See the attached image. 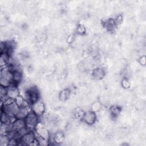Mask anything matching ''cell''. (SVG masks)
<instances>
[{"label":"cell","mask_w":146,"mask_h":146,"mask_svg":"<svg viewBox=\"0 0 146 146\" xmlns=\"http://www.w3.org/2000/svg\"><path fill=\"white\" fill-rule=\"evenodd\" d=\"M1 67L0 73L1 86L7 87L13 83V73L7 67Z\"/></svg>","instance_id":"cell-1"},{"label":"cell","mask_w":146,"mask_h":146,"mask_svg":"<svg viewBox=\"0 0 146 146\" xmlns=\"http://www.w3.org/2000/svg\"><path fill=\"white\" fill-rule=\"evenodd\" d=\"M19 110V107L16 103L15 101L7 104L2 105V110L3 112L6 113L10 117H16V115Z\"/></svg>","instance_id":"cell-2"},{"label":"cell","mask_w":146,"mask_h":146,"mask_svg":"<svg viewBox=\"0 0 146 146\" xmlns=\"http://www.w3.org/2000/svg\"><path fill=\"white\" fill-rule=\"evenodd\" d=\"M38 115L31 111L24 119L26 127L30 131L35 128L38 124Z\"/></svg>","instance_id":"cell-3"},{"label":"cell","mask_w":146,"mask_h":146,"mask_svg":"<svg viewBox=\"0 0 146 146\" xmlns=\"http://www.w3.org/2000/svg\"><path fill=\"white\" fill-rule=\"evenodd\" d=\"M25 100L30 103H33L38 100L39 95L38 90L35 87H31L25 93Z\"/></svg>","instance_id":"cell-4"},{"label":"cell","mask_w":146,"mask_h":146,"mask_svg":"<svg viewBox=\"0 0 146 146\" xmlns=\"http://www.w3.org/2000/svg\"><path fill=\"white\" fill-rule=\"evenodd\" d=\"M35 140V137L34 133L31 131H29L21 137L19 141L22 145H31Z\"/></svg>","instance_id":"cell-5"},{"label":"cell","mask_w":146,"mask_h":146,"mask_svg":"<svg viewBox=\"0 0 146 146\" xmlns=\"http://www.w3.org/2000/svg\"><path fill=\"white\" fill-rule=\"evenodd\" d=\"M31 111L38 116L42 115L45 111V107L44 104L38 100L32 103Z\"/></svg>","instance_id":"cell-6"},{"label":"cell","mask_w":146,"mask_h":146,"mask_svg":"<svg viewBox=\"0 0 146 146\" xmlns=\"http://www.w3.org/2000/svg\"><path fill=\"white\" fill-rule=\"evenodd\" d=\"M82 119L87 124L92 125L95 123L96 119V116L94 112L87 111L84 113Z\"/></svg>","instance_id":"cell-7"},{"label":"cell","mask_w":146,"mask_h":146,"mask_svg":"<svg viewBox=\"0 0 146 146\" xmlns=\"http://www.w3.org/2000/svg\"><path fill=\"white\" fill-rule=\"evenodd\" d=\"M6 95L9 98L15 100L19 96V90L15 86L11 84L7 87Z\"/></svg>","instance_id":"cell-8"},{"label":"cell","mask_w":146,"mask_h":146,"mask_svg":"<svg viewBox=\"0 0 146 146\" xmlns=\"http://www.w3.org/2000/svg\"><path fill=\"white\" fill-rule=\"evenodd\" d=\"M12 130L15 132H18L22 128L26 127V124L24 119H16L12 123H11Z\"/></svg>","instance_id":"cell-9"},{"label":"cell","mask_w":146,"mask_h":146,"mask_svg":"<svg viewBox=\"0 0 146 146\" xmlns=\"http://www.w3.org/2000/svg\"><path fill=\"white\" fill-rule=\"evenodd\" d=\"M30 112V110L29 106H25L19 107V110L16 115L17 119H24L26 116Z\"/></svg>","instance_id":"cell-10"},{"label":"cell","mask_w":146,"mask_h":146,"mask_svg":"<svg viewBox=\"0 0 146 146\" xmlns=\"http://www.w3.org/2000/svg\"><path fill=\"white\" fill-rule=\"evenodd\" d=\"M92 75L95 78L97 79H100L104 77L105 72L102 68H98L93 71Z\"/></svg>","instance_id":"cell-11"},{"label":"cell","mask_w":146,"mask_h":146,"mask_svg":"<svg viewBox=\"0 0 146 146\" xmlns=\"http://www.w3.org/2000/svg\"><path fill=\"white\" fill-rule=\"evenodd\" d=\"M1 123L6 124H10L11 123V117L8 116L6 113L4 112L1 111Z\"/></svg>","instance_id":"cell-12"},{"label":"cell","mask_w":146,"mask_h":146,"mask_svg":"<svg viewBox=\"0 0 146 146\" xmlns=\"http://www.w3.org/2000/svg\"><path fill=\"white\" fill-rule=\"evenodd\" d=\"M13 83H18L20 82L22 78V73L19 70L15 71L13 72Z\"/></svg>","instance_id":"cell-13"},{"label":"cell","mask_w":146,"mask_h":146,"mask_svg":"<svg viewBox=\"0 0 146 146\" xmlns=\"http://www.w3.org/2000/svg\"><path fill=\"white\" fill-rule=\"evenodd\" d=\"M64 140V134L62 132H58L54 134V140L58 143H62Z\"/></svg>","instance_id":"cell-14"},{"label":"cell","mask_w":146,"mask_h":146,"mask_svg":"<svg viewBox=\"0 0 146 146\" xmlns=\"http://www.w3.org/2000/svg\"><path fill=\"white\" fill-rule=\"evenodd\" d=\"M10 141L9 138L6 135H1L0 137V144L2 146H5L9 145Z\"/></svg>","instance_id":"cell-15"},{"label":"cell","mask_w":146,"mask_h":146,"mask_svg":"<svg viewBox=\"0 0 146 146\" xmlns=\"http://www.w3.org/2000/svg\"><path fill=\"white\" fill-rule=\"evenodd\" d=\"M70 95V91L68 90H64L59 93V99L61 100H66Z\"/></svg>","instance_id":"cell-16"},{"label":"cell","mask_w":146,"mask_h":146,"mask_svg":"<svg viewBox=\"0 0 146 146\" xmlns=\"http://www.w3.org/2000/svg\"><path fill=\"white\" fill-rule=\"evenodd\" d=\"M110 111L111 114L113 116H117L120 111V108L117 106H113L110 108Z\"/></svg>","instance_id":"cell-17"},{"label":"cell","mask_w":146,"mask_h":146,"mask_svg":"<svg viewBox=\"0 0 146 146\" xmlns=\"http://www.w3.org/2000/svg\"><path fill=\"white\" fill-rule=\"evenodd\" d=\"M122 85L125 88H128L129 87V82L128 80L127 79H124L122 81Z\"/></svg>","instance_id":"cell-18"},{"label":"cell","mask_w":146,"mask_h":146,"mask_svg":"<svg viewBox=\"0 0 146 146\" xmlns=\"http://www.w3.org/2000/svg\"><path fill=\"white\" fill-rule=\"evenodd\" d=\"M85 31V28L83 25H79L78 27V32L80 34H83Z\"/></svg>","instance_id":"cell-19"}]
</instances>
